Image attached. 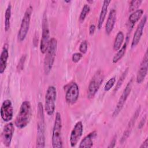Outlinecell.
<instances>
[{
  "instance_id": "836d02e7",
  "label": "cell",
  "mask_w": 148,
  "mask_h": 148,
  "mask_svg": "<svg viewBox=\"0 0 148 148\" xmlns=\"http://www.w3.org/2000/svg\"><path fill=\"white\" fill-rule=\"evenodd\" d=\"M116 138H117V136L115 135L114 136V138H113V139L112 140V141H111L110 143L109 144V145L108 146V148H113V147H114L115 146L116 143Z\"/></svg>"
},
{
  "instance_id": "4dcf8cb0",
  "label": "cell",
  "mask_w": 148,
  "mask_h": 148,
  "mask_svg": "<svg viewBox=\"0 0 148 148\" xmlns=\"http://www.w3.org/2000/svg\"><path fill=\"white\" fill-rule=\"evenodd\" d=\"M82 54L80 53H75L74 54H73L72 56V60L73 62L75 63H77L78 62L81 58H82Z\"/></svg>"
},
{
  "instance_id": "ac0fdd59",
  "label": "cell",
  "mask_w": 148,
  "mask_h": 148,
  "mask_svg": "<svg viewBox=\"0 0 148 148\" xmlns=\"http://www.w3.org/2000/svg\"><path fill=\"white\" fill-rule=\"evenodd\" d=\"M97 133L93 131L86 136L80 142L79 147L80 148H90L93 146L92 139L96 136Z\"/></svg>"
},
{
  "instance_id": "484cf974",
  "label": "cell",
  "mask_w": 148,
  "mask_h": 148,
  "mask_svg": "<svg viewBox=\"0 0 148 148\" xmlns=\"http://www.w3.org/2000/svg\"><path fill=\"white\" fill-rule=\"evenodd\" d=\"M90 10V8L89 5L86 4L83 6V9L80 12V16H79V21L80 23H82L84 21L87 14L89 13Z\"/></svg>"
},
{
  "instance_id": "d6986e66",
  "label": "cell",
  "mask_w": 148,
  "mask_h": 148,
  "mask_svg": "<svg viewBox=\"0 0 148 148\" xmlns=\"http://www.w3.org/2000/svg\"><path fill=\"white\" fill-rule=\"evenodd\" d=\"M143 14L142 9H137L132 13L128 18V25L130 28H132L135 23L139 21Z\"/></svg>"
},
{
  "instance_id": "6da1fadb",
  "label": "cell",
  "mask_w": 148,
  "mask_h": 148,
  "mask_svg": "<svg viewBox=\"0 0 148 148\" xmlns=\"http://www.w3.org/2000/svg\"><path fill=\"white\" fill-rule=\"evenodd\" d=\"M45 120L44 109L41 102L38 105L37 112V135L36 145L39 148H43L45 146Z\"/></svg>"
},
{
  "instance_id": "9c48e42d",
  "label": "cell",
  "mask_w": 148,
  "mask_h": 148,
  "mask_svg": "<svg viewBox=\"0 0 148 148\" xmlns=\"http://www.w3.org/2000/svg\"><path fill=\"white\" fill-rule=\"evenodd\" d=\"M132 84H133V79L131 78L130 79V80L128 82L127 84L126 85L124 90L123 91L121 95L120 96V97L118 101L116 106V108L113 111V113L112 114V117H116L121 111L129 95L130 94V92L132 90Z\"/></svg>"
},
{
  "instance_id": "8d00e7d4",
  "label": "cell",
  "mask_w": 148,
  "mask_h": 148,
  "mask_svg": "<svg viewBox=\"0 0 148 148\" xmlns=\"http://www.w3.org/2000/svg\"><path fill=\"white\" fill-rule=\"evenodd\" d=\"M65 2H70L71 1H65Z\"/></svg>"
},
{
  "instance_id": "9a60e30c",
  "label": "cell",
  "mask_w": 148,
  "mask_h": 148,
  "mask_svg": "<svg viewBox=\"0 0 148 148\" xmlns=\"http://www.w3.org/2000/svg\"><path fill=\"white\" fill-rule=\"evenodd\" d=\"M146 20H147V17H146V16H144L143 17L140 21L139 24L138 25L137 28H136V29L135 31V33L134 34L133 38H132V42H131V46L132 48L135 47L139 43V42L140 40L141 36L143 34V31L145 25L146 24Z\"/></svg>"
},
{
  "instance_id": "f546056e",
  "label": "cell",
  "mask_w": 148,
  "mask_h": 148,
  "mask_svg": "<svg viewBox=\"0 0 148 148\" xmlns=\"http://www.w3.org/2000/svg\"><path fill=\"white\" fill-rule=\"evenodd\" d=\"M88 49V45L86 40H83L81 42L79 46V51L82 54H85Z\"/></svg>"
},
{
  "instance_id": "cb8c5ba5",
  "label": "cell",
  "mask_w": 148,
  "mask_h": 148,
  "mask_svg": "<svg viewBox=\"0 0 148 148\" xmlns=\"http://www.w3.org/2000/svg\"><path fill=\"white\" fill-rule=\"evenodd\" d=\"M140 107L139 106L137 110L135 111L134 114L132 116V117H131V120H130L128 124V127H127V131H128V132H131V131H132V129L135 123V121L139 114V113H140Z\"/></svg>"
},
{
  "instance_id": "1f68e13d",
  "label": "cell",
  "mask_w": 148,
  "mask_h": 148,
  "mask_svg": "<svg viewBox=\"0 0 148 148\" xmlns=\"http://www.w3.org/2000/svg\"><path fill=\"white\" fill-rule=\"evenodd\" d=\"M146 115H145L142 117V119H141V120H140V123L138 125V128L139 129H141L144 126V125L145 124V122H146Z\"/></svg>"
},
{
  "instance_id": "d590c367",
  "label": "cell",
  "mask_w": 148,
  "mask_h": 148,
  "mask_svg": "<svg viewBox=\"0 0 148 148\" xmlns=\"http://www.w3.org/2000/svg\"><path fill=\"white\" fill-rule=\"evenodd\" d=\"M87 2H88V3H92L93 1H87Z\"/></svg>"
},
{
  "instance_id": "e575fe53",
  "label": "cell",
  "mask_w": 148,
  "mask_h": 148,
  "mask_svg": "<svg viewBox=\"0 0 148 148\" xmlns=\"http://www.w3.org/2000/svg\"><path fill=\"white\" fill-rule=\"evenodd\" d=\"M140 148H148V138H146L145 140L140 146Z\"/></svg>"
},
{
  "instance_id": "5bb4252c",
  "label": "cell",
  "mask_w": 148,
  "mask_h": 148,
  "mask_svg": "<svg viewBox=\"0 0 148 148\" xmlns=\"http://www.w3.org/2000/svg\"><path fill=\"white\" fill-rule=\"evenodd\" d=\"M148 69V54L147 51H146L143 58L140 63L139 70L137 73L136 82L138 84L142 83L147 75Z\"/></svg>"
},
{
  "instance_id": "d4e9b609",
  "label": "cell",
  "mask_w": 148,
  "mask_h": 148,
  "mask_svg": "<svg viewBox=\"0 0 148 148\" xmlns=\"http://www.w3.org/2000/svg\"><path fill=\"white\" fill-rule=\"evenodd\" d=\"M128 68H126L124 70V71L123 72L121 75L120 76V77L119 79L118 80L117 83L116 85V87L114 90V91H118L119 89L121 87V86H122V84H123V82H124V80H125V77H126V76L128 74Z\"/></svg>"
},
{
  "instance_id": "52a82bcc",
  "label": "cell",
  "mask_w": 148,
  "mask_h": 148,
  "mask_svg": "<svg viewBox=\"0 0 148 148\" xmlns=\"http://www.w3.org/2000/svg\"><path fill=\"white\" fill-rule=\"evenodd\" d=\"M104 79L103 72L101 70L97 71L91 78L87 90V98L92 99L98 92Z\"/></svg>"
},
{
  "instance_id": "30bf717a",
  "label": "cell",
  "mask_w": 148,
  "mask_h": 148,
  "mask_svg": "<svg viewBox=\"0 0 148 148\" xmlns=\"http://www.w3.org/2000/svg\"><path fill=\"white\" fill-rule=\"evenodd\" d=\"M1 116L5 122H9L13 117V107L10 99H5L2 103L1 108Z\"/></svg>"
},
{
  "instance_id": "7a4b0ae2",
  "label": "cell",
  "mask_w": 148,
  "mask_h": 148,
  "mask_svg": "<svg viewBox=\"0 0 148 148\" xmlns=\"http://www.w3.org/2000/svg\"><path fill=\"white\" fill-rule=\"evenodd\" d=\"M32 116V108L29 101L22 102L19 112L15 119L14 125L18 128H25L29 123Z\"/></svg>"
},
{
  "instance_id": "ffe728a7",
  "label": "cell",
  "mask_w": 148,
  "mask_h": 148,
  "mask_svg": "<svg viewBox=\"0 0 148 148\" xmlns=\"http://www.w3.org/2000/svg\"><path fill=\"white\" fill-rule=\"evenodd\" d=\"M9 57V53L8 49L6 47H4L2 49V51L0 57V73L2 74L7 66L8 59Z\"/></svg>"
},
{
  "instance_id": "83f0119b",
  "label": "cell",
  "mask_w": 148,
  "mask_h": 148,
  "mask_svg": "<svg viewBox=\"0 0 148 148\" xmlns=\"http://www.w3.org/2000/svg\"><path fill=\"white\" fill-rule=\"evenodd\" d=\"M116 82V77H111L105 84L104 86V90L105 91H109L114 86V83Z\"/></svg>"
},
{
  "instance_id": "3957f363",
  "label": "cell",
  "mask_w": 148,
  "mask_h": 148,
  "mask_svg": "<svg viewBox=\"0 0 148 148\" xmlns=\"http://www.w3.org/2000/svg\"><path fill=\"white\" fill-rule=\"evenodd\" d=\"M57 49V40L56 38H52L50 40L49 47L46 51L44 58L43 68L46 75H49L50 72L54 62L56 51Z\"/></svg>"
},
{
  "instance_id": "f1b7e54d",
  "label": "cell",
  "mask_w": 148,
  "mask_h": 148,
  "mask_svg": "<svg viewBox=\"0 0 148 148\" xmlns=\"http://www.w3.org/2000/svg\"><path fill=\"white\" fill-rule=\"evenodd\" d=\"M25 59H26V55L25 54H24L21 57L18 62V64L17 65V72H20V71H21L23 69L24 63H25Z\"/></svg>"
},
{
  "instance_id": "8992f818",
  "label": "cell",
  "mask_w": 148,
  "mask_h": 148,
  "mask_svg": "<svg viewBox=\"0 0 148 148\" xmlns=\"http://www.w3.org/2000/svg\"><path fill=\"white\" fill-rule=\"evenodd\" d=\"M56 97V88L53 86H49L45 94V110L49 116H51L54 113Z\"/></svg>"
},
{
  "instance_id": "5b68a950",
  "label": "cell",
  "mask_w": 148,
  "mask_h": 148,
  "mask_svg": "<svg viewBox=\"0 0 148 148\" xmlns=\"http://www.w3.org/2000/svg\"><path fill=\"white\" fill-rule=\"evenodd\" d=\"M33 8L31 5H29L26 9L24 16L22 18L20 27L17 34V40L19 42H23L28 34L29 31L31 17L32 14Z\"/></svg>"
},
{
  "instance_id": "ba28073f",
  "label": "cell",
  "mask_w": 148,
  "mask_h": 148,
  "mask_svg": "<svg viewBox=\"0 0 148 148\" xmlns=\"http://www.w3.org/2000/svg\"><path fill=\"white\" fill-rule=\"evenodd\" d=\"M42 38L40 43V50L42 53L45 54L49 47L50 42V30L49 22L46 14L45 13L43 16L42 23Z\"/></svg>"
},
{
  "instance_id": "7c38bea8",
  "label": "cell",
  "mask_w": 148,
  "mask_h": 148,
  "mask_svg": "<svg viewBox=\"0 0 148 148\" xmlns=\"http://www.w3.org/2000/svg\"><path fill=\"white\" fill-rule=\"evenodd\" d=\"M79 96V88L76 83H71L65 93L66 102L69 105H73L77 101Z\"/></svg>"
},
{
  "instance_id": "7402d4cb",
  "label": "cell",
  "mask_w": 148,
  "mask_h": 148,
  "mask_svg": "<svg viewBox=\"0 0 148 148\" xmlns=\"http://www.w3.org/2000/svg\"><path fill=\"white\" fill-rule=\"evenodd\" d=\"M124 39V35L122 31H119L117 34L114 43H113V50L114 51H118L122 46L123 41Z\"/></svg>"
},
{
  "instance_id": "44dd1931",
  "label": "cell",
  "mask_w": 148,
  "mask_h": 148,
  "mask_svg": "<svg viewBox=\"0 0 148 148\" xmlns=\"http://www.w3.org/2000/svg\"><path fill=\"white\" fill-rule=\"evenodd\" d=\"M127 43H128V37L127 38L126 42L123 44V45L121 46V47L117 51V53L113 57V58L112 59L113 63H114V64L117 63L124 56L125 51H126L127 47Z\"/></svg>"
},
{
  "instance_id": "603a6c76",
  "label": "cell",
  "mask_w": 148,
  "mask_h": 148,
  "mask_svg": "<svg viewBox=\"0 0 148 148\" xmlns=\"http://www.w3.org/2000/svg\"><path fill=\"white\" fill-rule=\"evenodd\" d=\"M11 18V5L9 3L5 13V31H8L10 27Z\"/></svg>"
},
{
  "instance_id": "2e32d148",
  "label": "cell",
  "mask_w": 148,
  "mask_h": 148,
  "mask_svg": "<svg viewBox=\"0 0 148 148\" xmlns=\"http://www.w3.org/2000/svg\"><path fill=\"white\" fill-rule=\"evenodd\" d=\"M116 21V10L114 9H112L109 12L108 19L106 21L105 25V32L107 35H109L114 26L115 23Z\"/></svg>"
},
{
  "instance_id": "277c9868",
  "label": "cell",
  "mask_w": 148,
  "mask_h": 148,
  "mask_svg": "<svg viewBox=\"0 0 148 148\" xmlns=\"http://www.w3.org/2000/svg\"><path fill=\"white\" fill-rule=\"evenodd\" d=\"M62 120L61 114L59 112L56 113L54 123L52 132V147L53 148L62 147Z\"/></svg>"
},
{
  "instance_id": "e0dca14e",
  "label": "cell",
  "mask_w": 148,
  "mask_h": 148,
  "mask_svg": "<svg viewBox=\"0 0 148 148\" xmlns=\"http://www.w3.org/2000/svg\"><path fill=\"white\" fill-rule=\"evenodd\" d=\"M110 2H111V1H104L103 2L101 10V12L99 16L98 24H97V27L99 29H100L102 27V25L103 24V22L105 21V17L106 16Z\"/></svg>"
},
{
  "instance_id": "4fadbf2b",
  "label": "cell",
  "mask_w": 148,
  "mask_h": 148,
  "mask_svg": "<svg viewBox=\"0 0 148 148\" xmlns=\"http://www.w3.org/2000/svg\"><path fill=\"white\" fill-rule=\"evenodd\" d=\"M83 132V125L82 121H78L75 125L70 135L69 140L71 147H75L80 140Z\"/></svg>"
},
{
  "instance_id": "d6a6232c",
  "label": "cell",
  "mask_w": 148,
  "mask_h": 148,
  "mask_svg": "<svg viewBox=\"0 0 148 148\" xmlns=\"http://www.w3.org/2000/svg\"><path fill=\"white\" fill-rule=\"evenodd\" d=\"M95 25L94 24H91L89 27V34L90 35H92L95 31Z\"/></svg>"
},
{
  "instance_id": "4316f807",
  "label": "cell",
  "mask_w": 148,
  "mask_h": 148,
  "mask_svg": "<svg viewBox=\"0 0 148 148\" xmlns=\"http://www.w3.org/2000/svg\"><path fill=\"white\" fill-rule=\"evenodd\" d=\"M142 1L141 0H132L130 3L129 6V11L130 12H134L138 9V8L140 6V4L142 3Z\"/></svg>"
},
{
  "instance_id": "8fae6325",
  "label": "cell",
  "mask_w": 148,
  "mask_h": 148,
  "mask_svg": "<svg viewBox=\"0 0 148 148\" xmlns=\"http://www.w3.org/2000/svg\"><path fill=\"white\" fill-rule=\"evenodd\" d=\"M14 131V128L12 123H8L4 126L1 134V139L2 143L5 147H8L10 146Z\"/></svg>"
}]
</instances>
